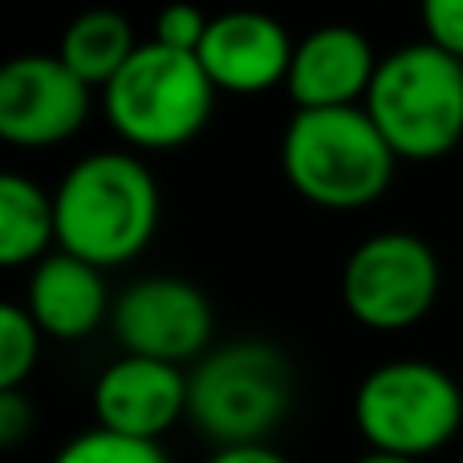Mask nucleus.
Instances as JSON below:
<instances>
[{
    "label": "nucleus",
    "instance_id": "obj_12",
    "mask_svg": "<svg viewBox=\"0 0 463 463\" xmlns=\"http://www.w3.org/2000/svg\"><path fill=\"white\" fill-rule=\"evenodd\" d=\"M370 41L354 24H321L305 33L293 49L285 90L297 110H334V106H362L370 81L378 73Z\"/></svg>",
    "mask_w": 463,
    "mask_h": 463
},
{
    "label": "nucleus",
    "instance_id": "obj_5",
    "mask_svg": "<svg viewBox=\"0 0 463 463\" xmlns=\"http://www.w3.org/2000/svg\"><path fill=\"white\" fill-rule=\"evenodd\" d=\"M216 86L200 53L146 41L102 90L106 122L135 151H175L212 118Z\"/></svg>",
    "mask_w": 463,
    "mask_h": 463
},
{
    "label": "nucleus",
    "instance_id": "obj_9",
    "mask_svg": "<svg viewBox=\"0 0 463 463\" xmlns=\"http://www.w3.org/2000/svg\"><path fill=\"white\" fill-rule=\"evenodd\" d=\"M94 86L57 53H21L0 70V138L24 151L73 138L90 118Z\"/></svg>",
    "mask_w": 463,
    "mask_h": 463
},
{
    "label": "nucleus",
    "instance_id": "obj_21",
    "mask_svg": "<svg viewBox=\"0 0 463 463\" xmlns=\"http://www.w3.org/2000/svg\"><path fill=\"white\" fill-rule=\"evenodd\" d=\"M208 463H288L280 451H272L269 443H232V448H216V456Z\"/></svg>",
    "mask_w": 463,
    "mask_h": 463
},
{
    "label": "nucleus",
    "instance_id": "obj_8",
    "mask_svg": "<svg viewBox=\"0 0 463 463\" xmlns=\"http://www.w3.org/2000/svg\"><path fill=\"white\" fill-rule=\"evenodd\" d=\"M110 326L122 354L159 358L171 366L200 362L212 345L216 313L203 288L184 277H143L114 297Z\"/></svg>",
    "mask_w": 463,
    "mask_h": 463
},
{
    "label": "nucleus",
    "instance_id": "obj_20",
    "mask_svg": "<svg viewBox=\"0 0 463 463\" xmlns=\"http://www.w3.org/2000/svg\"><path fill=\"white\" fill-rule=\"evenodd\" d=\"M33 423L37 415H33V402L24 399V391H0V443L16 448L33 431Z\"/></svg>",
    "mask_w": 463,
    "mask_h": 463
},
{
    "label": "nucleus",
    "instance_id": "obj_7",
    "mask_svg": "<svg viewBox=\"0 0 463 463\" xmlns=\"http://www.w3.org/2000/svg\"><path fill=\"white\" fill-rule=\"evenodd\" d=\"M439 297V260L411 232H378L362 240L342 269V305L358 326L378 334L411 329Z\"/></svg>",
    "mask_w": 463,
    "mask_h": 463
},
{
    "label": "nucleus",
    "instance_id": "obj_3",
    "mask_svg": "<svg viewBox=\"0 0 463 463\" xmlns=\"http://www.w3.org/2000/svg\"><path fill=\"white\" fill-rule=\"evenodd\" d=\"M362 106L399 159H443L463 138V61L431 41L402 45L378 61Z\"/></svg>",
    "mask_w": 463,
    "mask_h": 463
},
{
    "label": "nucleus",
    "instance_id": "obj_18",
    "mask_svg": "<svg viewBox=\"0 0 463 463\" xmlns=\"http://www.w3.org/2000/svg\"><path fill=\"white\" fill-rule=\"evenodd\" d=\"M208 24H212V16H203L192 0H171V5H163L159 16H155L151 41H159V45H167V49H184V53H200Z\"/></svg>",
    "mask_w": 463,
    "mask_h": 463
},
{
    "label": "nucleus",
    "instance_id": "obj_16",
    "mask_svg": "<svg viewBox=\"0 0 463 463\" xmlns=\"http://www.w3.org/2000/svg\"><path fill=\"white\" fill-rule=\"evenodd\" d=\"M41 326L16 301L0 305V391H21L41 358Z\"/></svg>",
    "mask_w": 463,
    "mask_h": 463
},
{
    "label": "nucleus",
    "instance_id": "obj_22",
    "mask_svg": "<svg viewBox=\"0 0 463 463\" xmlns=\"http://www.w3.org/2000/svg\"><path fill=\"white\" fill-rule=\"evenodd\" d=\"M354 463H423V459H411V456H394V451H378V448H366V456H358Z\"/></svg>",
    "mask_w": 463,
    "mask_h": 463
},
{
    "label": "nucleus",
    "instance_id": "obj_19",
    "mask_svg": "<svg viewBox=\"0 0 463 463\" xmlns=\"http://www.w3.org/2000/svg\"><path fill=\"white\" fill-rule=\"evenodd\" d=\"M427 41L463 61V0H419Z\"/></svg>",
    "mask_w": 463,
    "mask_h": 463
},
{
    "label": "nucleus",
    "instance_id": "obj_15",
    "mask_svg": "<svg viewBox=\"0 0 463 463\" xmlns=\"http://www.w3.org/2000/svg\"><path fill=\"white\" fill-rule=\"evenodd\" d=\"M49 244H57L53 195H45L33 179L5 171L0 175V264L21 269L45 260Z\"/></svg>",
    "mask_w": 463,
    "mask_h": 463
},
{
    "label": "nucleus",
    "instance_id": "obj_17",
    "mask_svg": "<svg viewBox=\"0 0 463 463\" xmlns=\"http://www.w3.org/2000/svg\"><path fill=\"white\" fill-rule=\"evenodd\" d=\"M49 463H167V451L155 439H135V435L94 427V431L73 435Z\"/></svg>",
    "mask_w": 463,
    "mask_h": 463
},
{
    "label": "nucleus",
    "instance_id": "obj_11",
    "mask_svg": "<svg viewBox=\"0 0 463 463\" xmlns=\"http://www.w3.org/2000/svg\"><path fill=\"white\" fill-rule=\"evenodd\" d=\"M293 49L297 45L288 41V29L277 16L256 13V8H236V13L212 16L200 45V61L216 90L264 94L272 86H285Z\"/></svg>",
    "mask_w": 463,
    "mask_h": 463
},
{
    "label": "nucleus",
    "instance_id": "obj_1",
    "mask_svg": "<svg viewBox=\"0 0 463 463\" xmlns=\"http://www.w3.org/2000/svg\"><path fill=\"white\" fill-rule=\"evenodd\" d=\"M57 248L98 269L130 264L159 228V184L130 151L78 159L53 192Z\"/></svg>",
    "mask_w": 463,
    "mask_h": 463
},
{
    "label": "nucleus",
    "instance_id": "obj_6",
    "mask_svg": "<svg viewBox=\"0 0 463 463\" xmlns=\"http://www.w3.org/2000/svg\"><path fill=\"white\" fill-rule=\"evenodd\" d=\"M354 423L366 448L427 459L463 427V391L443 366L394 358L374 366L354 394Z\"/></svg>",
    "mask_w": 463,
    "mask_h": 463
},
{
    "label": "nucleus",
    "instance_id": "obj_4",
    "mask_svg": "<svg viewBox=\"0 0 463 463\" xmlns=\"http://www.w3.org/2000/svg\"><path fill=\"white\" fill-rule=\"evenodd\" d=\"M297 399V374L272 342L240 337L208 350L187 374V419L216 448L264 443Z\"/></svg>",
    "mask_w": 463,
    "mask_h": 463
},
{
    "label": "nucleus",
    "instance_id": "obj_14",
    "mask_svg": "<svg viewBox=\"0 0 463 463\" xmlns=\"http://www.w3.org/2000/svg\"><path fill=\"white\" fill-rule=\"evenodd\" d=\"M138 41L130 21L118 8H86L81 16H73L61 33L57 57L78 73L86 86H110L114 73L135 57Z\"/></svg>",
    "mask_w": 463,
    "mask_h": 463
},
{
    "label": "nucleus",
    "instance_id": "obj_2",
    "mask_svg": "<svg viewBox=\"0 0 463 463\" xmlns=\"http://www.w3.org/2000/svg\"><path fill=\"white\" fill-rule=\"evenodd\" d=\"M399 155L366 106L297 110L280 138V167L301 200L326 212H358L383 200Z\"/></svg>",
    "mask_w": 463,
    "mask_h": 463
},
{
    "label": "nucleus",
    "instance_id": "obj_10",
    "mask_svg": "<svg viewBox=\"0 0 463 463\" xmlns=\"http://www.w3.org/2000/svg\"><path fill=\"white\" fill-rule=\"evenodd\" d=\"M187 415V374L159 358L122 354L94 383L98 427L135 439H155Z\"/></svg>",
    "mask_w": 463,
    "mask_h": 463
},
{
    "label": "nucleus",
    "instance_id": "obj_13",
    "mask_svg": "<svg viewBox=\"0 0 463 463\" xmlns=\"http://www.w3.org/2000/svg\"><path fill=\"white\" fill-rule=\"evenodd\" d=\"M24 309L41 326L45 337L57 342H81L106 321L114 309L106 293L102 269L73 252H49L45 260L33 264L29 288H24Z\"/></svg>",
    "mask_w": 463,
    "mask_h": 463
}]
</instances>
